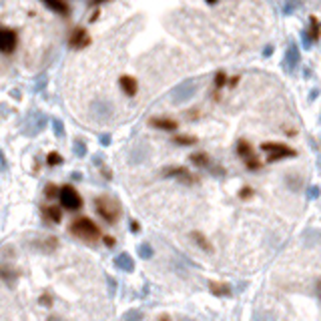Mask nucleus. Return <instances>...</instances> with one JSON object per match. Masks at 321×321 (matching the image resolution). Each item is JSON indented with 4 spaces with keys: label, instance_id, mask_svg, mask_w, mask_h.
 <instances>
[{
    "label": "nucleus",
    "instance_id": "obj_31",
    "mask_svg": "<svg viewBox=\"0 0 321 321\" xmlns=\"http://www.w3.org/2000/svg\"><path fill=\"white\" fill-rule=\"evenodd\" d=\"M253 195H255V191H253L251 187H243V189L239 191V199H241V201H247V199H251Z\"/></svg>",
    "mask_w": 321,
    "mask_h": 321
},
{
    "label": "nucleus",
    "instance_id": "obj_35",
    "mask_svg": "<svg viewBox=\"0 0 321 321\" xmlns=\"http://www.w3.org/2000/svg\"><path fill=\"white\" fill-rule=\"evenodd\" d=\"M257 321H275V317H273V313L263 311V313H259V315H257Z\"/></svg>",
    "mask_w": 321,
    "mask_h": 321
},
{
    "label": "nucleus",
    "instance_id": "obj_16",
    "mask_svg": "<svg viewBox=\"0 0 321 321\" xmlns=\"http://www.w3.org/2000/svg\"><path fill=\"white\" fill-rule=\"evenodd\" d=\"M191 239L195 241V245L199 247V249H203L205 253H213L215 249H213V245H211V241L201 233V231H191Z\"/></svg>",
    "mask_w": 321,
    "mask_h": 321
},
{
    "label": "nucleus",
    "instance_id": "obj_49",
    "mask_svg": "<svg viewBox=\"0 0 321 321\" xmlns=\"http://www.w3.org/2000/svg\"><path fill=\"white\" fill-rule=\"evenodd\" d=\"M185 321H193V319H185Z\"/></svg>",
    "mask_w": 321,
    "mask_h": 321
},
{
    "label": "nucleus",
    "instance_id": "obj_33",
    "mask_svg": "<svg viewBox=\"0 0 321 321\" xmlns=\"http://www.w3.org/2000/svg\"><path fill=\"white\" fill-rule=\"evenodd\" d=\"M319 195H321L319 187H315V185H311V187L307 189V199H311V201H313V199H317Z\"/></svg>",
    "mask_w": 321,
    "mask_h": 321
},
{
    "label": "nucleus",
    "instance_id": "obj_21",
    "mask_svg": "<svg viewBox=\"0 0 321 321\" xmlns=\"http://www.w3.org/2000/svg\"><path fill=\"white\" fill-rule=\"evenodd\" d=\"M309 22H311V26H309V34H307V36H309L313 42H317V40H319V36H321L319 20H317L315 16H311V20H309Z\"/></svg>",
    "mask_w": 321,
    "mask_h": 321
},
{
    "label": "nucleus",
    "instance_id": "obj_8",
    "mask_svg": "<svg viewBox=\"0 0 321 321\" xmlns=\"http://www.w3.org/2000/svg\"><path fill=\"white\" fill-rule=\"evenodd\" d=\"M119 87H121L123 95H127V97H137V93H139V81L133 74H121Z\"/></svg>",
    "mask_w": 321,
    "mask_h": 321
},
{
    "label": "nucleus",
    "instance_id": "obj_44",
    "mask_svg": "<svg viewBox=\"0 0 321 321\" xmlns=\"http://www.w3.org/2000/svg\"><path fill=\"white\" fill-rule=\"evenodd\" d=\"M239 83V76H235V78H231V87H235Z\"/></svg>",
    "mask_w": 321,
    "mask_h": 321
},
{
    "label": "nucleus",
    "instance_id": "obj_19",
    "mask_svg": "<svg viewBox=\"0 0 321 321\" xmlns=\"http://www.w3.org/2000/svg\"><path fill=\"white\" fill-rule=\"evenodd\" d=\"M237 155L241 157V159H249V157H255V151H253V145L249 143V141H245V139H241L239 143H237Z\"/></svg>",
    "mask_w": 321,
    "mask_h": 321
},
{
    "label": "nucleus",
    "instance_id": "obj_37",
    "mask_svg": "<svg viewBox=\"0 0 321 321\" xmlns=\"http://www.w3.org/2000/svg\"><path fill=\"white\" fill-rule=\"evenodd\" d=\"M0 167L6 171L8 169V163H6V157H4V153H2V149H0Z\"/></svg>",
    "mask_w": 321,
    "mask_h": 321
},
{
    "label": "nucleus",
    "instance_id": "obj_26",
    "mask_svg": "<svg viewBox=\"0 0 321 321\" xmlns=\"http://www.w3.org/2000/svg\"><path fill=\"white\" fill-rule=\"evenodd\" d=\"M143 319V311L141 309H129L123 313V321H141Z\"/></svg>",
    "mask_w": 321,
    "mask_h": 321
},
{
    "label": "nucleus",
    "instance_id": "obj_48",
    "mask_svg": "<svg viewBox=\"0 0 321 321\" xmlns=\"http://www.w3.org/2000/svg\"><path fill=\"white\" fill-rule=\"evenodd\" d=\"M48 321H58L56 317H48Z\"/></svg>",
    "mask_w": 321,
    "mask_h": 321
},
{
    "label": "nucleus",
    "instance_id": "obj_25",
    "mask_svg": "<svg viewBox=\"0 0 321 321\" xmlns=\"http://www.w3.org/2000/svg\"><path fill=\"white\" fill-rule=\"evenodd\" d=\"M46 165H48V167H58V165H62L60 153H58V151H50V153L46 155Z\"/></svg>",
    "mask_w": 321,
    "mask_h": 321
},
{
    "label": "nucleus",
    "instance_id": "obj_10",
    "mask_svg": "<svg viewBox=\"0 0 321 321\" xmlns=\"http://www.w3.org/2000/svg\"><path fill=\"white\" fill-rule=\"evenodd\" d=\"M149 125L159 129V131H165V133H175L179 129V123L173 119H167V117H153V119H149Z\"/></svg>",
    "mask_w": 321,
    "mask_h": 321
},
{
    "label": "nucleus",
    "instance_id": "obj_27",
    "mask_svg": "<svg viewBox=\"0 0 321 321\" xmlns=\"http://www.w3.org/2000/svg\"><path fill=\"white\" fill-rule=\"evenodd\" d=\"M58 185H54V183H48L46 187H44V197L46 199H56L58 197Z\"/></svg>",
    "mask_w": 321,
    "mask_h": 321
},
{
    "label": "nucleus",
    "instance_id": "obj_13",
    "mask_svg": "<svg viewBox=\"0 0 321 321\" xmlns=\"http://www.w3.org/2000/svg\"><path fill=\"white\" fill-rule=\"evenodd\" d=\"M115 267L123 273H133L135 271V261L129 253H121V255L115 257Z\"/></svg>",
    "mask_w": 321,
    "mask_h": 321
},
{
    "label": "nucleus",
    "instance_id": "obj_20",
    "mask_svg": "<svg viewBox=\"0 0 321 321\" xmlns=\"http://www.w3.org/2000/svg\"><path fill=\"white\" fill-rule=\"evenodd\" d=\"M189 160L195 165V167H199V169H209L211 167V159H209V155L207 153H193Z\"/></svg>",
    "mask_w": 321,
    "mask_h": 321
},
{
    "label": "nucleus",
    "instance_id": "obj_14",
    "mask_svg": "<svg viewBox=\"0 0 321 321\" xmlns=\"http://www.w3.org/2000/svg\"><path fill=\"white\" fill-rule=\"evenodd\" d=\"M209 291L217 297H231L233 295V287L229 283H223V281H209Z\"/></svg>",
    "mask_w": 321,
    "mask_h": 321
},
{
    "label": "nucleus",
    "instance_id": "obj_3",
    "mask_svg": "<svg viewBox=\"0 0 321 321\" xmlns=\"http://www.w3.org/2000/svg\"><path fill=\"white\" fill-rule=\"evenodd\" d=\"M56 199H58L60 207L66 209V211H81L83 209V197L72 185H62L58 189V197Z\"/></svg>",
    "mask_w": 321,
    "mask_h": 321
},
{
    "label": "nucleus",
    "instance_id": "obj_15",
    "mask_svg": "<svg viewBox=\"0 0 321 321\" xmlns=\"http://www.w3.org/2000/svg\"><path fill=\"white\" fill-rule=\"evenodd\" d=\"M42 217L50 223H60L62 221V211L58 209V205H44L42 207Z\"/></svg>",
    "mask_w": 321,
    "mask_h": 321
},
{
    "label": "nucleus",
    "instance_id": "obj_46",
    "mask_svg": "<svg viewBox=\"0 0 321 321\" xmlns=\"http://www.w3.org/2000/svg\"><path fill=\"white\" fill-rule=\"evenodd\" d=\"M317 293H319V297H321V279L317 281Z\"/></svg>",
    "mask_w": 321,
    "mask_h": 321
},
{
    "label": "nucleus",
    "instance_id": "obj_39",
    "mask_svg": "<svg viewBox=\"0 0 321 321\" xmlns=\"http://www.w3.org/2000/svg\"><path fill=\"white\" fill-rule=\"evenodd\" d=\"M107 281H109V285H111V295H115V289H117L115 279H113V277H107Z\"/></svg>",
    "mask_w": 321,
    "mask_h": 321
},
{
    "label": "nucleus",
    "instance_id": "obj_36",
    "mask_svg": "<svg viewBox=\"0 0 321 321\" xmlns=\"http://www.w3.org/2000/svg\"><path fill=\"white\" fill-rule=\"evenodd\" d=\"M103 243H105L107 247H115V243H117V241H115V237H111V235H105V237H103Z\"/></svg>",
    "mask_w": 321,
    "mask_h": 321
},
{
    "label": "nucleus",
    "instance_id": "obj_9",
    "mask_svg": "<svg viewBox=\"0 0 321 321\" xmlns=\"http://www.w3.org/2000/svg\"><path fill=\"white\" fill-rule=\"evenodd\" d=\"M193 95H195V83H193V81H187V83H183L181 87L175 89L173 101H175V103H185V101H189Z\"/></svg>",
    "mask_w": 321,
    "mask_h": 321
},
{
    "label": "nucleus",
    "instance_id": "obj_2",
    "mask_svg": "<svg viewBox=\"0 0 321 321\" xmlns=\"http://www.w3.org/2000/svg\"><path fill=\"white\" fill-rule=\"evenodd\" d=\"M95 211H97V215L107 225H115L121 219V207H119V203L113 197H107V195L95 199Z\"/></svg>",
    "mask_w": 321,
    "mask_h": 321
},
{
    "label": "nucleus",
    "instance_id": "obj_6",
    "mask_svg": "<svg viewBox=\"0 0 321 321\" xmlns=\"http://www.w3.org/2000/svg\"><path fill=\"white\" fill-rule=\"evenodd\" d=\"M163 177L179 179V181L185 183V185H197V183H199V177L193 175L187 167H167V169H163Z\"/></svg>",
    "mask_w": 321,
    "mask_h": 321
},
{
    "label": "nucleus",
    "instance_id": "obj_11",
    "mask_svg": "<svg viewBox=\"0 0 321 321\" xmlns=\"http://www.w3.org/2000/svg\"><path fill=\"white\" fill-rule=\"evenodd\" d=\"M299 58H301V52H299L297 44L291 42L289 48H287V52H285V68H287L289 72H293V70L297 68V64H299Z\"/></svg>",
    "mask_w": 321,
    "mask_h": 321
},
{
    "label": "nucleus",
    "instance_id": "obj_40",
    "mask_svg": "<svg viewBox=\"0 0 321 321\" xmlns=\"http://www.w3.org/2000/svg\"><path fill=\"white\" fill-rule=\"evenodd\" d=\"M131 231H133V233H139V231H141V225H139L137 221H131Z\"/></svg>",
    "mask_w": 321,
    "mask_h": 321
},
{
    "label": "nucleus",
    "instance_id": "obj_41",
    "mask_svg": "<svg viewBox=\"0 0 321 321\" xmlns=\"http://www.w3.org/2000/svg\"><path fill=\"white\" fill-rule=\"evenodd\" d=\"M101 143H103V145H109V143H111V135H103V137H101Z\"/></svg>",
    "mask_w": 321,
    "mask_h": 321
},
{
    "label": "nucleus",
    "instance_id": "obj_45",
    "mask_svg": "<svg viewBox=\"0 0 321 321\" xmlns=\"http://www.w3.org/2000/svg\"><path fill=\"white\" fill-rule=\"evenodd\" d=\"M159 321H171V317H169V315H160Z\"/></svg>",
    "mask_w": 321,
    "mask_h": 321
},
{
    "label": "nucleus",
    "instance_id": "obj_34",
    "mask_svg": "<svg viewBox=\"0 0 321 321\" xmlns=\"http://www.w3.org/2000/svg\"><path fill=\"white\" fill-rule=\"evenodd\" d=\"M185 117L191 119V121H197L201 117V111L199 109H189V111H185Z\"/></svg>",
    "mask_w": 321,
    "mask_h": 321
},
{
    "label": "nucleus",
    "instance_id": "obj_29",
    "mask_svg": "<svg viewBox=\"0 0 321 321\" xmlns=\"http://www.w3.org/2000/svg\"><path fill=\"white\" fill-rule=\"evenodd\" d=\"M38 303H40L42 307H52V303H54V297H52V293H50V291H44V293L38 297Z\"/></svg>",
    "mask_w": 321,
    "mask_h": 321
},
{
    "label": "nucleus",
    "instance_id": "obj_24",
    "mask_svg": "<svg viewBox=\"0 0 321 321\" xmlns=\"http://www.w3.org/2000/svg\"><path fill=\"white\" fill-rule=\"evenodd\" d=\"M213 85H215V91H221V89L227 85V72H225V70H219V72L215 74Z\"/></svg>",
    "mask_w": 321,
    "mask_h": 321
},
{
    "label": "nucleus",
    "instance_id": "obj_38",
    "mask_svg": "<svg viewBox=\"0 0 321 321\" xmlns=\"http://www.w3.org/2000/svg\"><path fill=\"white\" fill-rule=\"evenodd\" d=\"M101 173H103V177H107V179H113V173H111V169H107V167H101Z\"/></svg>",
    "mask_w": 321,
    "mask_h": 321
},
{
    "label": "nucleus",
    "instance_id": "obj_23",
    "mask_svg": "<svg viewBox=\"0 0 321 321\" xmlns=\"http://www.w3.org/2000/svg\"><path fill=\"white\" fill-rule=\"evenodd\" d=\"M137 253H139V257L141 259H151L153 255H155V251H153V247H151V243H141L139 247H137Z\"/></svg>",
    "mask_w": 321,
    "mask_h": 321
},
{
    "label": "nucleus",
    "instance_id": "obj_12",
    "mask_svg": "<svg viewBox=\"0 0 321 321\" xmlns=\"http://www.w3.org/2000/svg\"><path fill=\"white\" fill-rule=\"evenodd\" d=\"M48 10H52L54 14H60V16H64V18H68L70 16V6H68V2L66 0H40Z\"/></svg>",
    "mask_w": 321,
    "mask_h": 321
},
{
    "label": "nucleus",
    "instance_id": "obj_4",
    "mask_svg": "<svg viewBox=\"0 0 321 321\" xmlns=\"http://www.w3.org/2000/svg\"><path fill=\"white\" fill-rule=\"evenodd\" d=\"M261 149L265 153H269L267 159L271 160V163L279 159H287V157H295V149H291V147H287L283 143H263Z\"/></svg>",
    "mask_w": 321,
    "mask_h": 321
},
{
    "label": "nucleus",
    "instance_id": "obj_5",
    "mask_svg": "<svg viewBox=\"0 0 321 321\" xmlns=\"http://www.w3.org/2000/svg\"><path fill=\"white\" fill-rule=\"evenodd\" d=\"M91 42H93V38H91V34H89V30H87V26H74V28H72V32H70V36H68V44H70V48H74V50H83V48L91 46Z\"/></svg>",
    "mask_w": 321,
    "mask_h": 321
},
{
    "label": "nucleus",
    "instance_id": "obj_30",
    "mask_svg": "<svg viewBox=\"0 0 321 321\" xmlns=\"http://www.w3.org/2000/svg\"><path fill=\"white\" fill-rule=\"evenodd\" d=\"M245 167L249 171H259L261 169V160L257 159V157H249V159H245Z\"/></svg>",
    "mask_w": 321,
    "mask_h": 321
},
{
    "label": "nucleus",
    "instance_id": "obj_28",
    "mask_svg": "<svg viewBox=\"0 0 321 321\" xmlns=\"http://www.w3.org/2000/svg\"><path fill=\"white\" fill-rule=\"evenodd\" d=\"M72 149H74V155H76V157H85V155H87V145H85L81 139H74Z\"/></svg>",
    "mask_w": 321,
    "mask_h": 321
},
{
    "label": "nucleus",
    "instance_id": "obj_18",
    "mask_svg": "<svg viewBox=\"0 0 321 321\" xmlns=\"http://www.w3.org/2000/svg\"><path fill=\"white\" fill-rule=\"evenodd\" d=\"M20 277V273L18 271H14V269H10L8 265H0V279L8 285V287H14V283H16V279Z\"/></svg>",
    "mask_w": 321,
    "mask_h": 321
},
{
    "label": "nucleus",
    "instance_id": "obj_22",
    "mask_svg": "<svg viewBox=\"0 0 321 321\" xmlns=\"http://www.w3.org/2000/svg\"><path fill=\"white\" fill-rule=\"evenodd\" d=\"M173 143L179 145V147H191V145L197 143V139L191 137V135H177V137H173Z\"/></svg>",
    "mask_w": 321,
    "mask_h": 321
},
{
    "label": "nucleus",
    "instance_id": "obj_47",
    "mask_svg": "<svg viewBox=\"0 0 321 321\" xmlns=\"http://www.w3.org/2000/svg\"><path fill=\"white\" fill-rule=\"evenodd\" d=\"M205 2H209V4H215V2H217V0H205Z\"/></svg>",
    "mask_w": 321,
    "mask_h": 321
},
{
    "label": "nucleus",
    "instance_id": "obj_32",
    "mask_svg": "<svg viewBox=\"0 0 321 321\" xmlns=\"http://www.w3.org/2000/svg\"><path fill=\"white\" fill-rule=\"evenodd\" d=\"M52 129H54L56 137H64V125H62V121H52Z\"/></svg>",
    "mask_w": 321,
    "mask_h": 321
},
{
    "label": "nucleus",
    "instance_id": "obj_17",
    "mask_svg": "<svg viewBox=\"0 0 321 321\" xmlns=\"http://www.w3.org/2000/svg\"><path fill=\"white\" fill-rule=\"evenodd\" d=\"M34 247H36L38 251H42V253H54L56 247H58V239H56V237H46V239L36 241Z\"/></svg>",
    "mask_w": 321,
    "mask_h": 321
},
{
    "label": "nucleus",
    "instance_id": "obj_43",
    "mask_svg": "<svg viewBox=\"0 0 321 321\" xmlns=\"http://www.w3.org/2000/svg\"><path fill=\"white\" fill-rule=\"evenodd\" d=\"M271 52H273V48H271V46H267V48H265V50H263V54H265V56H269V54H271Z\"/></svg>",
    "mask_w": 321,
    "mask_h": 321
},
{
    "label": "nucleus",
    "instance_id": "obj_7",
    "mask_svg": "<svg viewBox=\"0 0 321 321\" xmlns=\"http://www.w3.org/2000/svg\"><path fill=\"white\" fill-rule=\"evenodd\" d=\"M18 46V34L16 30L8 28V26H0V52L4 54H12Z\"/></svg>",
    "mask_w": 321,
    "mask_h": 321
},
{
    "label": "nucleus",
    "instance_id": "obj_1",
    "mask_svg": "<svg viewBox=\"0 0 321 321\" xmlns=\"http://www.w3.org/2000/svg\"><path fill=\"white\" fill-rule=\"evenodd\" d=\"M68 231H70V235H74V237H78V239H83V241H87V243H95V241H99V239L103 237L101 227H99L93 219H89V217H78V219H74V221L70 223Z\"/></svg>",
    "mask_w": 321,
    "mask_h": 321
},
{
    "label": "nucleus",
    "instance_id": "obj_42",
    "mask_svg": "<svg viewBox=\"0 0 321 321\" xmlns=\"http://www.w3.org/2000/svg\"><path fill=\"white\" fill-rule=\"evenodd\" d=\"M105 2H109V0H91L93 6H101V4H105Z\"/></svg>",
    "mask_w": 321,
    "mask_h": 321
}]
</instances>
